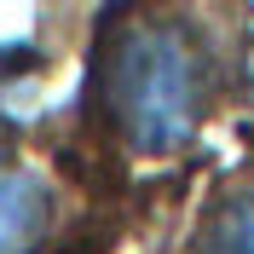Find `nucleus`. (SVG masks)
Listing matches in <instances>:
<instances>
[{"label":"nucleus","mask_w":254,"mask_h":254,"mask_svg":"<svg viewBox=\"0 0 254 254\" xmlns=\"http://www.w3.org/2000/svg\"><path fill=\"white\" fill-rule=\"evenodd\" d=\"M214 52L185 17H116L98 47V104L133 156H174L214 110Z\"/></svg>","instance_id":"nucleus-1"},{"label":"nucleus","mask_w":254,"mask_h":254,"mask_svg":"<svg viewBox=\"0 0 254 254\" xmlns=\"http://www.w3.org/2000/svg\"><path fill=\"white\" fill-rule=\"evenodd\" d=\"M52 225V190L41 174L0 162V254H35Z\"/></svg>","instance_id":"nucleus-2"},{"label":"nucleus","mask_w":254,"mask_h":254,"mask_svg":"<svg viewBox=\"0 0 254 254\" xmlns=\"http://www.w3.org/2000/svg\"><path fill=\"white\" fill-rule=\"evenodd\" d=\"M190 254H254V185L231 190V196H220L208 208Z\"/></svg>","instance_id":"nucleus-3"}]
</instances>
